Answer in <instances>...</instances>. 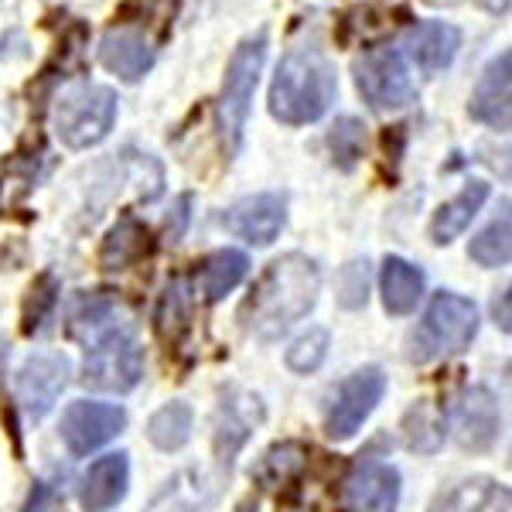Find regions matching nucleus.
I'll return each mask as SVG.
<instances>
[{"label":"nucleus","mask_w":512,"mask_h":512,"mask_svg":"<svg viewBox=\"0 0 512 512\" xmlns=\"http://www.w3.org/2000/svg\"><path fill=\"white\" fill-rule=\"evenodd\" d=\"M338 96V72L321 45V38L311 31L308 38L294 41L277 62L274 82H270V117L284 127H308L318 123L332 110Z\"/></svg>","instance_id":"1"},{"label":"nucleus","mask_w":512,"mask_h":512,"mask_svg":"<svg viewBox=\"0 0 512 512\" xmlns=\"http://www.w3.org/2000/svg\"><path fill=\"white\" fill-rule=\"evenodd\" d=\"M321 294V270L311 256L287 253L270 263L239 308V321L256 338L284 335L294 321L311 315Z\"/></svg>","instance_id":"2"},{"label":"nucleus","mask_w":512,"mask_h":512,"mask_svg":"<svg viewBox=\"0 0 512 512\" xmlns=\"http://www.w3.org/2000/svg\"><path fill=\"white\" fill-rule=\"evenodd\" d=\"M113 308L99 311L86 325L99 328V321L110 318ZM144 376V349L130 325H106L89 342L86 359H82V383L103 393H130Z\"/></svg>","instance_id":"3"},{"label":"nucleus","mask_w":512,"mask_h":512,"mask_svg":"<svg viewBox=\"0 0 512 512\" xmlns=\"http://www.w3.org/2000/svg\"><path fill=\"white\" fill-rule=\"evenodd\" d=\"M267 31H256V35L243 38L236 45V52L229 55L226 65V79H222V93H219V134H222V147L233 158L243 147V134H246V120H250V106H253V93L256 82H260L263 62H267Z\"/></svg>","instance_id":"4"},{"label":"nucleus","mask_w":512,"mask_h":512,"mask_svg":"<svg viewBox=\"0 0 512 512\" xmlns=\"http://www.w3.org/2000/svg\"><path fill=\"white\" fill-rule=\"evenodd\" d=\"M475 335H478L475 304L461 294L441 291L431 297V304H427V311H424V321H420L414 328V335H410L407 359L417 362V366L448 359V355L465 352Z\"/></svg>","instance_id":"5"},{"label":"nucleus","mask_w":512,"mask_h":512,"mask_svg":"<svg viewBox=\"0 0 512 512\" xmlns=\"http://www.w3.org/2000/svg\"><path fill=\"white\" fill-rule=\"evenodd\" d=\"M117 110L120 99L110 86L79 82L55 106V134L69 151H86V147H96L99 140L110 137Z\"/></svg>","instance_id":"6"},{"label":"nucleus","mask_w":512,"mask_h":512,"mask_svg":"<svg viewBox=\"0 0 512 512\" xmlns=\"http://www.w3.org/2000/svg\"><path fill=\"white\" fill-rule=\"evenodd\" d=\"M355 89L373 110H403L417 99V82L410 76V65L396 48H373L352 65Z\"/></svg>","instance_id":"7"},{"label":"nucleus","mask_w":512,"mask_h":512,"mask_svg":"<svg viewBox=\"0 0 512 512\" xmlns=\"http://www.w3.org/2000/svg\"><path fill=\"white\" fill-rule=\"evenodd\" d=\"M383 393H386V376L379 366H366V369H359V373H352L338 386L332 407H328L325 434L332 437V441H349V437L369 420V414L379 407Z\"/></svg>","instance_id":"8"},{"label":"nucleus","mask_w":512,"mask_h":512,"mask_svg":"<svg viewBox=\"0 0 512 512\" xmlns=\"http://www.w3.org/2000/svg\"><path fill=\"white\" fill-rule=\"evenodd\" d=\"M127 427V410L117 403H96V400H76L62 414V441L76 458H86L96 448L110 444L113 437Z\"/></svg>","instance_id":"9"},{"label":"nucleus","mask_w":512,"mask_h":512,"mask_svg":"<svg viewBox=\"0 0 512 512\" xmlns=\"http://www.w3.org/2000/svg\"><path fill=\"white\" fill-rule=\"evenodd\" d=\"M499 427H502V414H499V400L492 396V390L485 386H468L454 396L451 407V431L454 441L465 451H489L495 441H499Z\"/></svg>","instance_id":"10"},{"label":"nucleus","mask_w":512,"mask_h":512,"mask_svg":"<svg viewBox=\"0 0 512 512\" xmlns=\"http://www.w3.org/2000/svg\"><path fill=\"white\" fill-rule=\"evenodd\" d=\"M65 386H69V359H65V355H52V352L31 355L18 369V379H14L18 400L31 420L52 414V407L59 403Z\"/></svg>","instance_id":"11"},{"label":"nucleus","mask_w":512,"mask_h":512,"mask_svg":"<svg viewBox=\"0 0 512 512\" xmlns=\"http://www.w3.org/2000/svg\"><path fill=\"white\" fill-rule=\"evenodd\" d=\"M222 226L233 236L246 239L250 246H270L287 226V195L284 192H260L250 198H239L229 205Z\"/></svg>","instance_id":"12"},{"label":"nucleus","mask_w":512,"mask_h":512,"mask_svg":"<svg viewBox=\"0 0 512 512\" xmlns=\"http://www.w3.org/2000/svg\"><path fill=\"white\" fill-rule=\"evenodd\" d=\"M400 472L383 461L355 465L342 485V499L349 512H396L400 506Z\"/></svg>","instance_id":"13"},{"label":"nucleus","mask_w":512,"mask_h":512,"mask_svg":"<svg viewBox=\"0 0 512 512\" xmlns=\"http://www.w3.org/2000/svg\"><path fill=\"white\" fill-rule=\"evenodd\" d=\"M154 59H158V48L144 35V28L134 24H113L99 41V62L123 82H140L154 69Z\"/></svg>","instance_id":"14"},{"label":"nucleus","mask_w":512,"mask_h":512,"mask_svg":"<svg viewBox=\"0 0 512 512\" xmlns=\"http://www.w3.org/2000/svg\"><path fill=\"white\" fill-rule=\"evenodd\" d=\"M472 120L485 123L492 130H509L512 123V55L502 52L485 65L478 76L472 99H468Z\"/></svg>","instance_id":"15"},{"label":"nucleus","mask_w":512,"mask_h":512,"mask_svg":"<svg viewBox=\"0 0 512 512\" xmlns=\"http://www.w3.org/2000/svg\"><path fill=\"white\" fill-rule=\"evenodd\" d=\"M130 485V461L127 454H103L93 465L86 468L79 482V502L86 512H110L113 506H120L123 495Z\"/></svg>","instance_id":"16"},{"label":"nucleus","mask_w":512,"mask_h":512,"mask_svg":"<svg viewBox=\"0 0 512 512\" xmlns=\"http://www.w3.org/2000/svg\"><path fill=\"white\" fill-rule=\"evenodd\" d=\"M263 420V403L253 393H226L219 403L216 417V454L219 461L229 468V461L236 458V451L246 444V437L253 434V427Z\"/></svg>","instance_id":"17"},{"label":"nucleus","mask_w":512,"mask_h":512,"mask_svg":"<svg viewBox=\"0 0 512 512\" xmlns=\"http://www.w3.org/2000/svg\"><path fill=\"white\" fill-rule=\"evenodd\" d=\"M458 48H461V31L448 21H420L407 35L410 59L427 76H437V72L448 69L454 55H458Z\"/></svg>","instance_id":"18"},{"label":"nucleus","mask_w":512,"mask_h":512,"mask_svg":"<svg viewBox=\"0 0 512 512\" xmlns=\"http://www.w3.org/2000/svg\"><path fill=\"white\" fill-rule=\"evenodd\" d=\"M151 253H154L151 229H147L137 216H120L117 226H113L103 239L99 263H103V270H127Z\"/></svg>","instance_id":"19"},{"label":"nucleus","mask_w":512,"mask_h":512,"mask_svg":"<svg viewBox=\"0 0 512 512\" xmlns=\"http://www.w3.org/2000/svg\"><path fill=\"white\" fill-rule=\"evenodd\" d=\"M489 192H492V188L485 185V181H468L458 195L448 198V202H444L441 209L434 212V219H431V239H434V243L448 246L451 239H458L461 233H465V229L472 226V219L482 212V205L489 202Z\"/></svg>","instance_id":"20"},{"label":"nucleus","mask_w":512,"mask_h":512,"mask_svg":"<svg viewBox=\"0 0 512 512\" xmlns=\"http://www.w3.org/2000/svg\"><path fill=\"white\" fill-rule=\"evenodd\" d=\"M379 291H383V308L390 315H410L424 297V270L403 260V256H386L383 274H379Z\"/></svg>","instance_id":"21"},{"label":"nucleus","mask_w":512,"mask_h":512,"mask_svg":"<svg viewBox=\"0 0 512 512\" xmlns=\"http://www.w3.org/2000/svg\"><path fill=\"white\" fill-rule=\"evenodd\" d=\"M431 512H509V489L495 478H468L444 492Z\"/></svg>","instance_id":"22"},{"label":"nucleus","mask_w":512,"mask_h":512,"mask_svg":"<svg viewBox=\"0 0 512 512\" xmlns=\"http://www.w3.org/2000/svg\"><path fill=\"white\" fill-rule=\"evenodd\" d=\"M250 274V256L239 250H219L205 256L202 263V294L205 301H222L229 291H236Z\"/></svg>","instance_id":"23"},{"label":"nucleus","mask_w":512,"mask_h":512,"mask_svg":"<svg viewBox=\"0 0 512 512\" xmlns=\"http://www.w3.org/2000/svg\"><path fill=\"white\" fill-rule=\"evenodd\" d=\"M154 321H158V335L164 342H181V335L188 332V321H192V284L185 277H175L164 287Z\"/></svg>","instance_id":"24"},{"label":"nucleus","mask_w":512,"mask_h":512,"mask_svg":"<svg viewBox=\"0 0 512 512\" xmlns=\"http://www.w3.org/2000/svg\"><path fill=\"white\" fill-rule=\"evenodd\" d=\"M195 414L188 403H164V407L147 420V437H151L154 448L161 451H181L192 437Z\"/></svg>","instance_id":"25"},{"label":"nucleus","mask_w":512,"mask_h":512,"mask_svg":"<svg viewBox=\"0 0 512 512\" xmlns=\"http://www.w3.org/2000/svg\"><path fill=\"white\" fill-rule=\"evenodd\" d=\"M468 256L482 267H506L512 256V219H509V202L502 205V216L492 219L489 226L482 229L472 246H468Z\"/></svg>","instance_id":"26"},{"label":"nucleus","mask_w":512,"mask_h":512,"mask_svg":"<svg viewBox=\"0 0 512 512\" xmlns=\"http://www.w3.org/2000/svg\"><path fill=\"white\" fill-rule=\"evenodd\" d=\"M328 151H332V161L342 171H352L355 161L366 151V123L355 117H338L328 130Z\"/></svg>","instance_id":"27"},{"label":"nucleus","mask_w":512,"mask_h":512,"mask_svg":"<svg viewBox=\"0 0 512 512\" xmlns=\"http://www.w3.org/2000/svg\"><path fill=\"white\" fill-rule=\"evenodd\" d=\"M403 434H407V448L414 451H437L444 441V417L437 414L431 403H417L403 420Z\"/></svg>","instance_id":"28"},{"label":"nucleus","mask_w":512,"mask_h":512,"mask_svg":"<svg viewBox=\"0 0 512 512\" xmlns=\"http://www.w3.org/2000/svg\"><path fill=\"white\" fill-rule=\"evenodd\" d=\"M328 342H332L328 328H308V332L301 338H294V345L287 349V369H291V373H301V376L315 373L328 355Z\"/></svg>","instance_id":"29"},{"label":"nucleus","mask_w":512,"mask_h":512,"mask_svg":"<svg viewBox=\"0 0 512 512\" xmlns=\"http://www.w3.org/2000/svg\"><path fill=\"white\" fill-rule=\"evenodd\" d=\"M304 465V448L294 441L287 444H277V448L267 451V458L260 461V468H256V478H260L263 485H284L287 478H294L301 472Z\"/></svg>","instance_id":"30"},{"label":"nucleus","mask_w":512,"mask_h":512,"mask_svg":"<svg viewBox=\"0 0 512 512\" xmlns=\"http://www.w3.org/2000/svg\"><path fill=\"white\" fill-rule=\"evenodd\" d=\"M55 301H59V280L52 274H41L35 284H31L28 304H24V332H38L45 325V318L52 315Z\"/></svg>","instance_id":"31"},{"label":"nucleus","mask_w":512,"mask_h":512,"mask_svg":"<svg viewBox=\"0 0 512 512\" xmlns=\"http://www.w3.org/2000/svg\"><path fill=\"white\" fill-rule=\"evenodd\" d=\"M369 297V263L366 260H352L342 267V274H338V304L342 308H362Z\"/></svg>","instance_id":"32"},{"label":"nucleus","mask_w":512,"mask_h":512,"mask_svg":"<svg viewBox=\"0 0 512 512\" xmlns=\"http://www.w3.org/2000/svg\"><path fill=\"white\" fill-rule=\"evenodd\" d=\"M495 321L502 325V332H512V321H509V291H502V297L495 301Z\"/></svg>","instance_id":"33"},{"label":"nucleus","mask_w":512,"mask_h":512,"mask_svg":"<svg viewBox=\"0 0 512 512\" xmlns=\"http://www.w3.org/2000/svg\"><path fill=\"white\" fill-rule=\"evenodd\" d=\"M0 4H4V0H0Z\"/></svg>","instance_id":"34"}]
</instances>
